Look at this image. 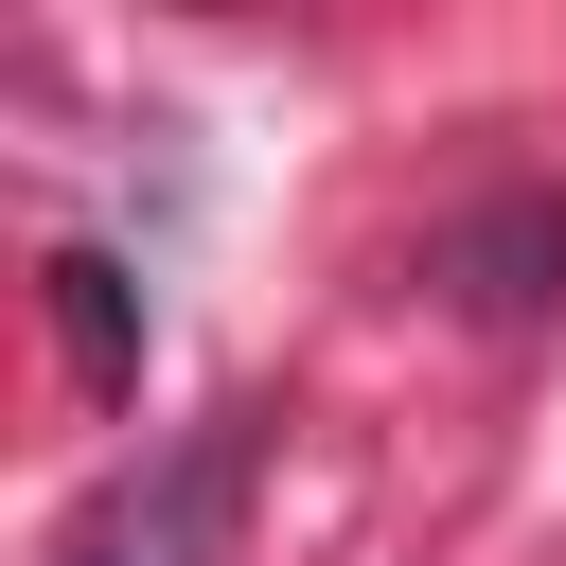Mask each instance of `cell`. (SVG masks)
<instances>
[{
  "instance_id": "obj_1",
  "label": "cell",
  "mask_w": 566,
  "mask_h": 566,
  "mask_svg": "<svg viewBox=\"0 0 566 566\" xmlns=\"http://www.w3.org/2000/svg\"><path fill=\"white\" fill-rule=\"evenodd\" d=\"M248 442H265V407H212V424L159 442L142 478H106V495L53 531V566H212V548H230V495H248Z\"/></svg>"
},
{
  "instance_id": "obj_2",
  "label": "cell",
  "mask_w": 566,
  "mask_h": 566,
  "mask_svg": "<svg viewBox=\"0 0 566 566\" xmlns=\"http://www.w3.org/2000/svg\"><path fill=\"white\" fill-rule=\"evenodd\" d=\"M424 283H442L460 318H548V301H566V195H495V212H460V230L424 248Z\"/></svg>"
},
{
  "instance_id": "obj_3",
  "label": "cell",
  "mask_w": 566,
  "mask_h": 566,
  "mask_svg": "<svg viewBox=\"0 0 566 566\" xmlns=\"http://www.w3.org/2000/svg\"><path fill=\"white\" fill-rule=\"evenodd\" d=\"M53 336H71L88 389L142 371V283H124V248H53Z\"/></svg>"
}]
</instances>
